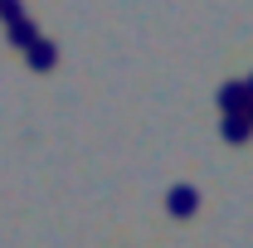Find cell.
Segmentation results:
<instances>
[{
  "label": "cell",
  "mask_w": 253,
  "mask_h": 248,
  "mask_svg": "<svg viewBox=\"0 0 253 248\" xmlns=\"http://www.w3.org/2000/svg\"><path fill=\"white\" fill-rule=\"evenodd\" d=\"M249 102H253V93H249L244 78H229V83L219 88V112H224V117H244Z\"/></svg>",
  "instance_id": "6da1fadb"
},
{
  "label": "cell",
  "mask_w": 253,
  "mask_h": 248,
  "mask_svg": "<svg viewBox=\"0 0 253 248\" xmlns=\"http://www.w3.org/2000/svg\"><path fill=\"white\" fill-rule=\"evenodd\" d=\"M166 209H170L175 219H190L195 209H200V190L195 185H170L166 190Z\"/></svg>",
  "instance_id": "7a4b0ae2"
},
{
  "label": "cell",
  "mask_w": 253,
  "mask_h": 248,
  "mask_svg": "<svg viewBox=\"0 0 253 248\" xmlns=\"http://www.w3.org/2000/svg\"><path fill=\"white\" fill-rule=\"evenodd\" d=\"M25 59H30V68H39V73H44V68H54V59H59V44L39 34L30 49H25Z\"/></svg>",
  "instance_id": "3957f363"
},
{
  "label": "cell",
  "mask_w": 253,
  "mask_h": 248,
  "mask_svg": "<svg viewBox=\"0 0 253 248\" xmlns=\"http://www.w3.org/2000/svg\"><path fill=\"white\" fill-rule=\"evenodd\" d=\"M219 131H224V141H249V136H253L249 117H224V122H219Z\"/></svg>",
  "instance_id": "277c9868"
},
{
  "label": "cell",
  "mask_w": 253,
  "mask_h": 248,
  "mask_svg": "<svg viewBox=\"0 0 253 248\" xmlns=\"http://www.w3.org/2000/svg\"><path fill=\"white\" fill-rule=\"evenodd\" d=\"M34 39H39V30H34L30 20H20V25H10V44H15V49H30Z\"/></svg>",
  "instance_id": "5b68a950"
},
{
  "label": "cell",
  "mask_w": 253,
  "mask_h": 248,
  "mask_svg": "<svg viewBox=\"0 0 253 248\" xmlns=\"http://www.w3.org/2000/svg\"><path fill=\"white\" fill-rule=\"evenodd\" d=\"M0 20H5V25H20V20H25V5H20V0H0Z\"/></svg>",
  "instance_id": "8992f818"
},
{
  "label": "cell",
  "mask_w": 253,
  "mask_h": 248,
  "mask_svg": "<svg viewBox=\"0 0 253 248\" xmlns=\"http://www.w3.org/2000/svg\"><path fill=\"white\" fill-rule=\"evenodd\" d=\"M244 117H249V126H253V102H249V112H244Z\"/></svg>",
  "instance_id": "52a82bcc"
},
{
  "label": "cell",
  "mask_w": 253,
  "mask_h": 248,
  "mask_svg": "<svg viewBox=\"0 0 253 248\" xmlns=\"http://www.w3.org/2000/svg\"><path fill=\"white\" fill-rule=\"evenodd\" d=\"M244 83H249V93H253V73H249V78H244Z\"/></svg>",
  "instance_id": "ba28073f"
}]
</instances>
